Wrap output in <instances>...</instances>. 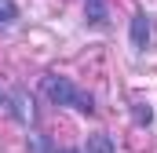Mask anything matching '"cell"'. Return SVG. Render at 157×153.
<instances>
[{
    "label": "cell",
    "instance_id": "5",
    "mask_svg": "<svg viewBox=\"0 0 157 153\" xmlns=\"http://www.w3.org/2000/svg\"><path fill=\"white\" fill-rule=\"evenodd\" d=\"M84 153H117V142L106 135V131H95V135H88V146Z\"/></svg>",
    "mask_w": 157,
    "mask_h": 153
},
{
    "label": "cell",
    "instance_id": "4",
    "mask_svg": "<svg viewBox=\"0 0 157 153\" xmlns=\"http://www.w3.org/2000/svg\"><path fill=\"white\" fill-rule=\"evenodd\" d=\"M29 153H84V150H62V146H55L44 131H33V135H29Z\"/></svg>",
    "mask_w": 157,
    "mask_h": 153
},
{
    "label": "cell",
    "instance_id": "2",
    "mask_svg": "<svg viewBox=\"0 0 157 153\" xmlns=\"http://www.w3.org/2000/svg\"><path fill=\"white\" fill-rule=\"evenodd\" d=\"M128 37H132V47H135V51H150V44H154V22H150L146 11H135V15H132Z\"/></svg>",
    "mask_w": 157,
    "mask_h": 153
},
{
    "label": "cell",
    "instance_id": "1",
    "mask_svg": "<svg viewBox=\"0 0 157 153\" xmlns=\"http://www.w3.org/2000/svg\"><path fill=\"white\" fill-rule=\"evenodd\" d=\"M40 91L48 95V102H55V106H70V110H77V113H95V99L77 88L70 76H59V73H44L40 76Z\"/></svg>",
    "mask_w": 157,
    "mask_h": 153
},
{
    "label": "cell",
    "instance_id": "6",
    "mask_svg": "<svg viewBox=\"0 0 157 153\" xmlns=\"http://www.w3.org/2000/svg\"><path fill=\"white\" fill-rule=\"evenodd\" d=\"M132 117H135V124H139V128H146V124L154 120V110H150V102L135 99V102H132Z\"/></svg>",
    "mask_w": 157,
    "mask_h": 153
},
{
    "label": "cell",
    "instance_id": "3",
    "mask_svg": "<svg viewBox=\"0 0 157 153\" xmlns=\"http://www.w3.org/2000/svg\"><path fill=\"white\" fill-rule=\"evenodd\" d=\"M84 22L95 26V29H106L110 18H106V0H84Z\"/></svg>",
    "mask_w": 157,
    "mask_h": 153
},
{
    "label": "cell",
    "instance_id": "7",
    "mask_svg": "<svg viewBox=\"0 0 157 153\" xmlns=\"http://www.w3.org/2000/svg\"><path fill=\"white\" fill-rule=\"evenodd\" d=\"M18 18V4L15 0H0V26H11Z\"/></svg>",
    "mask_w": 157,
    "mask_h": 153
},
{
    "label": "cell",
    "instance_id": "8",
    "mask_svg": "<svg viewBox=\"0 0 157 153\" xmlns=\"http://www.w3.org/2000/svg\"><path fill=\"white\" fill-rule=\"evenodd\" d=\"M0 110L11 113V91H0Z\"/></svg>",
    "mask_w": 157,
    "mask_h": 153
}]
</instances>
